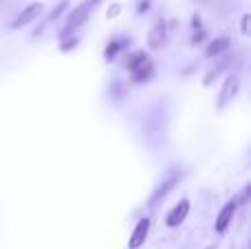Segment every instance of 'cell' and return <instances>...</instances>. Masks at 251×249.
<instances>
[{
	"label": "cell",
	"instance_id": "1",
	"mask_svg": "<svg viewBox=\"0 0 251 249\" xmlns=\"http://www.w3.org/2000/svg\"><path fill=\"white\" fill-rule=\"evenodd\" d=\"M97 4H100V0H84V2H79L77 7L71 11V16L66 18V25H64V29H62V38H69L73 31H77L79 26L88 20L91 11L97 7Z\"/></svg>",
	"mask_w": 251,
	"mask_h": 249
},
{
	"label": "cell",
	"instance_id": "2",
	"mask_svg": "<svg viewBox=\"0 0 251 249\" xmlns=\"http://www.w3.org/2000/svg\"><path fill=\"white\" fill-rule=\"evenodd\" d=\"M238 91H240V75H236V73L227 75V79L223 82V88L218 91V108L223 110L229 101H234Z\"/></svg>",
	"mask_w": 251,
	"mask_h": 249
},
{
	"label": "cell",
	"instance_id": "3",
	"mask_svg": "<svg viewBox=\"0 0 251 249\" xmlns=\"http://www.w3.org/2000/svg\"><path fill=\"white\" fill-rule=\"evenodd\" d=\"M42 2H33V4H29L26 9H22V13L16 18V20L11 22V29H22V26H26V25H31V22L35 20V18H40L42 16Z\"/></svg>",
	"mask_w": 251,
	"mask_h": 249
},
{
	"label": "cell",
	"instance_id": "4",
	"mask_svg": "<svg viewBox=\"0 0 251 249\" xmlns=\"http://www.w3.org/2000/svg\"><path fill=\"white\" fill-rule=\"evenodd\" d=\"M187 214H190V201L181 199V201L174 205V210L165 216V225H168V227H178V225L187 219Z\"/></svg>",
	"mask_w": 251,
	"mask_h": 249
},
{
	"label": "cell",
	"instance_id": "5",
	"mask_svg": "<svg viewBox=\"0 0 251 249\" xmlns=\"http://www.w3.org/2000/svg\"><path fill=\"white\" fill-rule=\"evenodd\" d=\"M236 210H238V205H236V201H229L225 207H223L221 212H218L216 216V225H214V229H216V234H223L227 227H229L231 219H234Z\"/></svg>",
	"mask_w": 251,
	"mask_h": 249
},
{
	"label": "cell",
	"instance_id": "6",
	"mask_svg": "<svg viewBox=\"0 0 251 249\" xmlns=\"http://www.w3.org/2000/svg\"><path fill=\"white\" fill-rule=\"evenodd\" d=\"M148 229H150V219H141V221L137 223V227H134L132 236H130L128 247H130V249H139V247H141L143 243H146Z\"/></svg>",
	"mask_w": 251,
	"mask_h": 249
},
{
	"label": "cell",
	"instance_id": "7",
	"mask_svg": "<svg viewBox=\"0 0 251 249\" xmlns=\"http://www.w3.org/2000/svg\"><path fill=\"white\" fill-rule=\"evenodd\" d=\"M165 42V20H156L152 25L150 33H148V47L150 49H161Z\"/></svg>",
	"mask_w": 251,
	"mask_h": 249
},
{
	"label": "cell",
	"instance_id": "8",
	"mask_svg": "<svg viewBox=\"0 0 251 249\" xmlns=\"http://www.w3.org/2000/svg\"><path fill=\"white\" fill-rule=\"evenodd\" d=\"M229 44H231L229 38H216V40H212V42L207 44V51H205V55H207V57H221V55H225V53L229 51Z\"/></svg>",
	"mask_w": 251,
	"mask_h": 249
},
{
	"label": "cell",
	"instance_id": "9",
	"mask_svg": "<svg viewBox=\"0 0 251 249\" xmlns=\"http://www.w3.org/2000/svg\"><path fill=\"white\" fill-rule=\"evenodd\" d=\"M148 62H150V57H148V53H143V51H134V53H130L128 57L124 60V64H126V69L130 71V73H134L137 69H141V66H146Z\"/></svg>",
	"mask_w": 251,
	"mask_h": 249
},
{
	"label": "cell",
	"instance_id": "10",
	"mask_svg": "<svg viewBox=\"0 0 251 249\" xmlns=\"http://www.w3.org/2000/svg\"><path fill=\"white\" fill-rule=\"evenodd\" d=\"M178 179H181V174H172V176H168V179H165L163 183H161L159 188L154 190V194H152V197H150V203H156V201H159V199L168 197V192L174 188V185L178 183Z\"/></svg>",
	"mask_w": 251,
	"mask_h": 249
},
{
	"label": "cell",
	"instance_id": "11",
	"mask_svg": "<svg viewBox=\"0 0 251 249\" xmlns=\"http://www.w3.org/2000/svg\"><path fill=\"white\" fill-rule=\"evenodd\" d=\"M130 77H132V82H134V84L150 82V79L154 77V66H152V62H148L146 66H141V69H137L134 73H130Z\"/></svg>",
	"mask_w": 251,
	"mask_h": 249
},
{
	"label": "cell",
	"instance_id": "12",
	"mask_svg": "<svg viewBox=\"0 0 251 249\" xmlns=\"http://www.w3.org/2000/svg\"><path fill=\"white\" fill-rule=\"evenodd\" d=\"M124 47H126V40H113V42H110L108 47H106V51H104V57H106V60H113V57L117 55V53L122 51Z\"/></svg>",
	"mask_w": 251,
	"mask_h": 249
},
{
	"label": "cell",
	"instance_id": "13",
	"mask_svg": "<svg viewBox=\"0 0 251 249\" xmlns=\"http://www.w3.org/2000/svg\"><path fill=\"white\" fill-rule=\"evenodd\" d=\"M66 7H69V0H62V2H60V4H57V7H55V9H53V11H51V13H49L47 22H53V20H57V18H60V16H62V13H64V9H66Z\"/></svg>",
	"mask_w": 251,
	"mask_h": 249
},
{
	"label": "cell",
	"instance_id": "14",
	"mask_svg": "<svg viewBox=\"0 0 251 249\" xmlns=\"http://www.w3.org/2000/svg\"><path fill=\"white\" fill-rule=\"evenodd\" d=\"M249 192H251V185L247 183V185H245V188H243V192H240V197H238V199H234V201H236V205H243V203H247Z\"/></svg>",
	"mask_w": 251,
	"mask_h": 249
},
{
	"label": "cell",
	"instance_id": "15",
	"mask_svg": "<svg viewBox=\"0 0 251 249\" xmlns=\"http://www.w3.org/2000/svg\"><path fill=\"white\" fill-rule=\"evenodd\" d=\"M249 20H251V16H249V13H245V16H243V25H240L243 35H249Z\"/></svg>",
	"mask_w": 251,
	"mask_h": 249
},
{
	"label": "cell",
	"instance_id": "16",
	"mask_svg": "<svg viewBox=\"0 0 251 249\" xmlns=\"http://www.w3.org/2000/svg\"><path fill=\"white\" fill-rule=\"evenodd\" d=\"M75 47H77V38H73V40L62 44V51H71V49H75Z\"/></svg>",
	"mask_w": 251,
	"mask_h": 249
},
{
	"label": "cell",
	"instance_id": "17",
	"mask_svg": "<svg viewBox=\"0 0 251 249\" xmlns=\"http://www.w3.org/2000/svg\"><path fill=\"white\" fill-rule=\"evenodd\" d=\"M119 11H122V7H119V4H113V7L108 9V13H106V16H108V18H115Z\"/></svg>",
	"mask_w": 251,
	"mask_h": 249
},
{
	"label": "cell",
	"instance_id": "18",
	"mask_svg": "<svg viewBox=\"0 0 251 249\" xmlns=\"http://www.w3.org/2000/svg\"><path fill=\"white\" fill-rule=\"evenodd\" d=\"M205 38V33H203V31H196V33H194V38H192V42H201V40H203Z\"/></svg>",
	"mask_w": 251,
	"mask_h": 249
},
{
	"label": "cell",
	"instance_id": "19",
	"mask_svg": "<svg viewBox=\"0 0 251 249\" xmlns=\"http://www.w3.org/2000/svg\"><path fill=\"white\" fill-rule=\"evenodd\" d=\"M148 7H150V2H148V0H143V2H141V4H139V13L148 11Z\"/></svg>",
	"mask_w": 251,
	"mask_h": 249
},
{
	"label": "cell",
	"instance_id": "20",
	"mask_svg": "<svg viewBox=\"0 0 251 249\" xmlns=\"http://www.w3.org/2000/svg\"><path fill=\"white\" fill-rule=\"evenodd\" d=\"M207 249H214V247H207Z\"/></svg>",
	"mask_w": 251,
	"mask_h": 249
}]
</instances>
